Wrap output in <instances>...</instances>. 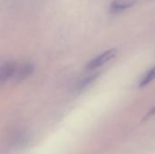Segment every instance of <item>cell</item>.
I'll list each match as a JSON object with an SVG mask.
<instances>
[{
  "mask_svg": "<svg viewBox=\"0 0 155 154\" xmlns=\"http://www.w3.org/2000/svg\"><path fill=\"white\" fill-rule=\"evenodd\" d=\"M116 54H117V49H115V48H112V49H109V50L104 52L103 54H101L97 55L96 57H94V59H92L86 64V69L88 71H93V70H95V69L103 66L104 64H105L106 63L111 61L115 56Z\"/></svg>",
  "mask_w": 155,
  "mask_h": 154,
  "instance_id": "6da1fadb",
  "label": "cell"
},
{
  "mask_svg": "<svg viewBox=\"0 0 155 154\" xmlns=\"http://www.w3.org/2000/svg\"><path fill=\"white\" fill-rule=\"evenodd\" d=\"M35 70V66L30 62L23 63L20 65H17V69L15 74V79L16 81H24L25 79L28 78Z\"/></svg>",
  "mask_w": 155,
  "mask_h": 154,
  "instance_id": "7a4b0ae2",
  "label": "cell"
},
{
  "mask_svg": "<svg viewBox=\"0 0 155 154\" xmlns=\"http://www.w3.org/2000/svg\"><path fill=\"white\" fill-rule=\"evenodd\" d=\"M17 64L15 62H6L5 63L0 71V81L1 83L6 82L7 80L14 78L16 69H17Z\"/></svg>",
  "mask_w": 155,
  "mask_h": 154,
  "instance_id": "3957f363",
  "label": "cell"
},
{
  "mask_svg": "<svg viewBox=\"0 0 155 154\" xmlns=\"http://www.w3.org/2000/svg\"><path fill=\"white\" fill-rule=\"evenodd\" d=\"M136 2L137 0H113L111 3V11L113 13H120L132 7Z\"/></svg>",
  "mask_w": 155,
  "mask_h": 154,
  "instance_id": "277c9868",
  "label": "cell"
},
{
  "mask_svg": "<svg viewBox=\"0 0 155 154\" xmlns=\"http://www.w3.org/2000/svg\"><path fill=\"white\" fill-rule=\"evenodd\" d=\"M155 79V67L151 68L142 78V80L140 81L139 84V87H144L146 85H148L150 83H152Z\"/></svg>",
  "mask_w": 155,
  "mask_h": 154,
  "instance_id": "5b68a950",
  "label": "cell"
},
{
  "mask_svg": "<svg viewBox=\"0 0 155 154\" xmlns=\"http://www.w3.org/2000/svg\"><path fill=\"white\" fill-rule=\"evenodd\" d=\"M98 74H93V75H90L88 77H85L84 78L83 80H81L78 84V86H77V89L78 90H83L84 88H86L87 86H89L96 78H97Z\"/></svg>",
  "mask_w": 155,
  "mask_h": 154,
  "instance_id": "8992f818",
  "label": "cell"
},
{
  "mask_svg": "<svg viewBox=\"0 0 155 154\" xmlns=\"http://www.w3.org/2000/svg\"><path fill=\"white\" fill-rule=\"evenodd\" d=\"M153 115H155V105L149 111V113L146 114V116L144 117V119H148V118H150V117H152Z\"/></svg>",
  "mask_w": 155,
  "mask_h": 154,
  "instance_id": "52a82bcc",
  "label": "cell"
}]
</instances>
